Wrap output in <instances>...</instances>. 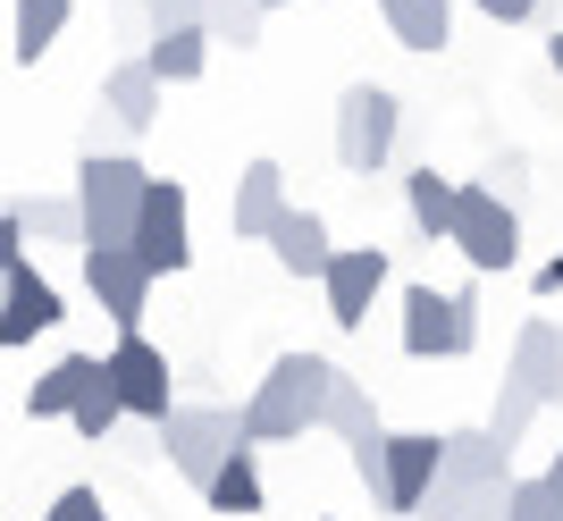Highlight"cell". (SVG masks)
Masks as SVG:
<instances>
[{
    "instance_id": "6da1fadb",
    "label": "cell",
    "mask_w": 563,
    "mask_h": 521,
    "mask_svg": "<svg viewBox=\"0 0 563 521\" xmlns=\"http://www.w3.org/2000/svg\"><path fill=\"white\" fill-rule=\"evenodd\" d=\"M329 387H336L329 354H278L269 379L235 403V412H244V446H295L303 429H320L329 421Z\"/></svg>"
},
{
    "instance_id": "7a4b0ae2",
    "label": "cell",
    "mask_w": 563,
    "mask_h": 521,
    "mask_svg": "<svg viewBox=\"0 0 563 521\" xmlns=\"http://www.w3.org/2000/svg\"><path fill=\"white\" fill-rule=\"evenodd\" d=\"M143 193H152V168L135 152H85L76 160V211H85V244H135Z\"/></svg>"
},
{
    "instance_id": "3957f363",
    "label": "cell",
    "mask_w": 563,
    "mask_h": 521,
    "mask_svg": "<svg viewBox=\"0 0 563 521\" xmlns=\"http://www.w3.org/2000/svg\"><path fill=\"white\" fill-rule=\"evenodd\" d=\"M479 345V295L471 286H404V354L454 362Z\"/></svg>"
},
{
    "instance_id": "277c9868",
    "label": "cell",
    "mask_w": 563,
    "mask_h": 521,
    "mask_svg": "<svg viewBox=\"0 0 563 521\" xmlns=\"http://www.w3.org/2000/svg\"><path fill=\"white\" fill-rule=\"evenodd\" d=\"M396 135H404V101L387 85H345V101H336V160H345V177H378Z\"/></svg>"
},
{
    "instance_id": "5b68a950",
    "label": "cell",
    "mask_w": 563,
    "mask_h": 521,
    "mask_svg": "<svg viewBox=\"0 0 563 521\" xmlns=\"http://www.w3.org/2000/svg\"><path fill=\"white\" fill-rule=\"evenodd\" d=\"M454 253L479 269V278H505L521 260V211L505 202L496 186H463V202H454Z\"/></svg>"
},
{
    "instance_id": "8992f818",
    "label": "cell",
    "mask_w": 563,
    "mask_h": 521,
    "mask_svg": "<svg viewBox=\"0 0 563 521\" xmlns=\"http://www.w3.org/2000/svg\"><path fill=\"white\" fill-rule=\"evenodd\" d=\"M161 446H168V463H177L194 488H211L219 463L244 446V412H228V403H177V412L161 421Z\"/></svg>"
},
{
    "instance_id": "52a82bcc",
    "label": "cell",
    "mask_w": 563,
    "mask_h": 521,
    "mask_svg": "<svg viewBox=\"0 0 563 521\" xmlns=\"http://www.w3.org/2000/svg\"><path fill=\"white\" fill-rule=\"evenodd\" d=\"M126 253L152 269V286L177 278V269L194 260V202H186V186H177V177H152L143 219H135V244H126Z\"/></svg>"
},
{
    "instance_id": "ba28073f",
    "label": "cell",
    "mask_w": 563,
    "mask_h": 521,
    "mask_svg": "<svg viewBox=\"0 0 563 521\" xmlns=\"http://www.w3.org/2000/svg\"><path fill=\"white\" fill-rule=\"evenodd\" d=\"M438 479H446V437H429V429H387V497H378V513L421 521L429 497H438Z\"/></svg>"
},
{
    "instance_id": "9c48e42d",
    "label": "cell",
    "mask_w": 563,
    "mask_h": 521,
    "mask_svg": "<svg viewBox=\"0 0 563 521\" xmlns=\"http://www.w3.org/2000/svg\"><path fill=\"white\" fill-rule=\"evenodd\" d=\"M110 387H118V403H126V421L161 429L168 412H177V396H168V354L152 336H118L110 345Z\"/></svg>"
},
{
    "instance_id": "30bf717a",
    "label": "cell",
    "mask_w": 563,
    "mask_h": 521,
    "mask_svg": "<svg viewBox=\"0 0 563 521\" xmlns=\"http://www.w3.org/2000/svg\"><path fill=\"white\" fill-rule=\"evenodd\" d=\"M85 286H93V303L118 320V336L143 329V303H152V269H143L126 244H85Z\"/></svg>"
},
{
    "instance_id": "8fae6325",
    "label": "cell",
    "mask_w": 563,
    "mask_h": 521,
    "mask_svg": "<svg viewBox=\"0 0 563 521\" xmlns=\"http://www.w3.org/2000/svg\"><path fill=\"white\" fill-rule=\"evenodd\" d=\"M329 320L336 329H362L371 320V303H378V286H387V244H336V260H329Z\"/></svg>"
},
{
    "instance_id": "7c38bea8",
    "label": "cell",
    "mask_w": 563,
    "mask_h": 521,
    "mask_svg": "<svg viewBox=\"0 0 563 521\" xmlns=\"http://www.w3.org/2000/svg\"><path fill=\"white\" fill-rule=\"evenodd\" d=\"M295 211L286 202V168L278 160H253L244 177H235V193H228V236L235 244H269V228Z\"/></svg>"
},
{
    "instance_id": "4fadbf2b",
    "label": "cell",
    "mask_w": 563,
    "mask_h": 521,
    "mask_svg": "<svg viewBox=\"0 0 563 521\" xmlns=\"http://www.w3.org/2000/svg\"><path fill=\"white\" fill-rule=\"evenodd\" d=\"M68 311H59V286L34 269V260H18L9 269V286H0V345H34L43 329H59Z\"/></svg>"
},
{
    "instance_id": "5bb4252c",
    "label": "cell",
    "mask_w": 563,
    "mask_h": 521,
    "mask_svg": "<svg viewBox=\"0 0 563 521\" xmlns=\"http://www.w3.org/2000/svg\"><path fill=\"white\" fill-rule=\"evenodd\" d=\"M505 379L530 387L547 412L563 403V329H555V320H521V329H514V362H505Z\"/></svg>"
},
{
    "instance_id": "9a60e30c",
    "label": "cell",
    "mask_w": 563,
    "mask_h": 521,
    "mask_svg": "<svg viewBox=\"0 0 563 521\" xmlns=\"http://www.w3.org/2000/svg\"><path fill=\"white\" fill-rule=\"evenodd\" d=\"M161 93H168V85L143 68V59H118V68L101 76V119H110L118 135H143V126L161 119Z\"/></svg>"
},
{
    "instance_id": "2e32d148",
    "label": "cell",
    "mask_w": 563,
    "mask_h": 521,
    "mask_svg": "<svg viewBox=\"0 0 563 521\" xmlns=\"http://www.w3.org/2000/svg\"><path fill=\"white\" fill-rule=\"evenodd\" d=\"M269 260H278L286 278H329V260H336L329 219L320 211H286L278 228H269Z\"/></svg>"
},
{
    "instance_id": "e0dca14e",
    "label": "cell",
    "mask_w": 563,
    "mask_h": 521,
    "mask_svg": "<svg viewBox=\"0 0 563 521\" xmlns=\"http://www.w3.org/2000/svg\"><path fill=\"white\" fill-rule=\"evenodd\" d=\"M446 479H471V488H514L521 472H514V446L479 421V429H454V437H446Z\"/></svg>"
},
{
    "instance_id": "ac0fdd59",
    "label": "cell",
    "mask_w": 563,
    "mask_h": 521,
    "mask_svg": "<svg viewBox=\"0 0 563 521\" xmlns=\"http://www.w3.org/2000/svg\"><path fill=\"white\" fill-rule=\"evenodd\" d=\"M93 387H101V354H59L43 379L25 387V412H34V421H59V412H76Z\"/></svg>"
},
{
    "instance_id": "d6986e66",
    "label": "cell",
    "mask_w": 563,
    "mask_h": 521,
    "mask_svg": "<svg viewBox=\"0 0 563 521\" xmlns=\"http://www.w3.org/2000/svg\"><path fill=\"white\" fill-rule=\"evenodd\" d=\"M202 505H211V513H228V521H244V513H261V505H269V479H261L253 446H235L228 463H219V479L202 488Z\"/></svg>"
},
{
    "instance_id": "ffe728a7",
    "label": "cell",
    "mask_w": 563,
    "mask_h": 521,
    "mask_svg": "<svg viewBox=\"0 0 563 521\" xmlns=\"http://www.w3.org/2000/svg\"><path fill=\"white\" fill-rule=\"evenodd\" d=\"M378 18L404 51H446L454 34V0H378Z\"/></svg>"
},
{
    "instance_id": "44dd1931",
    "label": "cell",
    "mask_w": 563,
    "mask_h": 521,
    "mask_svg": "<svg viewBox=\"0 0 563 521\" xmlns=\"http://www.w3.org/2000/svg\"><path fill=\"white\" fill-rule=\"evenodd\" d=\"M454 202H463V186L438 177V168H412V177H404V211H412V228H421L429 244L454 236Z\"/></svg>"
},
{
    "instance_id": "7402d4cb",
    "label": "cell",
    "mask_w": 563,
    "mask_h": 521,
    "mask_svg": "<svg viewBox=\"0 0 563 521\" xmlns=\"http://www.w3.org/2000/svg\"><path fill=\"white\" fill-rule=\"evenodd\" d=\"M76 0H18V25H9V51H18V68H34V59H51V43L68 34Z\"/></svg>"
},
{
    "instance_id": "603a6c76",
    "label": "cell",
    "mask_w": 563,
    "mask_h": 521,
    "mask_svg": "<svg viewBox=\"0 0 563 521\" xmlns=\"http://www.w3.org/2000/svg\"><path fill=\"white\" fill-rule=\"evenodd\" d=\"M143 68L161 76V85H194V76L211 68V34H202V25H177V34H152V51H143Z\"/></svg>"
},
{
    "instance_id": "cb8c5ba5",
    "label": "cell",
    "mask_w": 563,
    "mask_h": 521,
    "mask_svg": "<svg viewBox=\"0 0 563 521\" xmlns=\"http://www.w3.org/2000/svg\"><path fill=\"white\" fill-rule=\"evenodd\" d=\"M329 437H345V446H362V437H387V429H378V396L362 379H353V370H336V387H329Z\"/></svg>"
},
{
    "instance_id": "d4e9b609",
    "label": "cell",
    "mask_w": 563,
    "mask_h": 521,
    "mask_svg": "<svg viewBox=\"0 0 563 521\" xmlns=\"http://www.w3.org/2000/svg\"><path fill=\"white\" fill-rule=\"evenodd\" d=\"M18 219H25L34 244H76V253H85V211H76V193H25Z\"/></svg>"
},
{
    "instance_id": "484cf974",
    "label": "cell",
    "mask_w": 563,
    "mask_h": 521,
    "mask_svg": "<svg viewBox=\"0 0 563 521\" xmlns=\"http://www.w3.org/2000/svg\"><path fill=\"white\" fill-rule=\"evenodd\" d=\"M514 488H471V479H438V497H429V521H505Z\"/></svg>"
},
{
    "instance_id": "4316f807",
    "label": "cell",
    "mask_w": 563,
    "mask_h": 521,
    "mask_svg": "<svg viewBox=\"0 0 563 521\" xmlns=\"http://www.w3.org/2000/svg\"><path fill=\"white\" fill-rule=\"evenodd\" d=\"M261 18H269L261 0H202V34H211V43H235V51L261 43Z\"/></svg>"
},
{
    "instance_id": "83f0119b",
    "label": "cell",
    "mask_w": 563,
    "mask_h": 521,
    "mask_svg": "<svg viewBox=\"0 0 563 521\" xmlns=\"http://www.w3.org/2000/svg\"><path fill=\"white\" fill-rule=\"evenodd\" d=\"M547 403L530 396V387H514V379H496V403H488V429L496 437H505V446H521V437H530V421H539Z\"/></svg>"
},
{
    "instance_id": "f1b7e54d",
    "label": "cell",
    "mask_w": 563,
    "mask_h": 521,
    "mask_svg": "<svg viewBox=\"0 0 563 521\" xmlns=\"http://www.w3.org/2000/svg\"><path fill=\"white\" fill-rule=\"evenodd\" d=\"M68 421H76V437H110V429L126 421V403H118V387H110V362H101V387H93L85 403H76Z\"/></svg>"
},
{
    "instance_id": "f546056e",
    "label": "cell",
    "mask_w": 563,
    "mask_h": 521,
    "mask_svg": "<svg viewBox=\"0 0 563 521\" xmlns=\"http://www.w3.org/2000/svg\"><path fill=\"white\" fill-rule=\"evenodd\" d=\"M505 521H563V497L547 488V472H539V479H514V505H505Z\"/></svg>"
},
{
    "instance_id": "4dcf8cb0",
    "label": "cell",
    "mask_w": 563,
    "mask_h": 521,
    "mask_svg": "<svg viewBox=\"0 0 563 521\" xmlns=\"http://www.w3.org/2000/svg\"><path fill=\"white\" fill-rule=\"evenodd\" d=\"M345 463H353V479L371 488V505L387 497V437H362V446H345Z\"/></svg>"
},
{
    "instance_id": "1f68e13d",
    "label": "cell",
    "mask_w": 563,
    "mask_h": 521,
    "mask_svg": "<svg viewBox=\"0 0 563 521\" xmlns=\"http://www.w3.org/2000/svg\"><path fill=\"white\" fill-rule=\"evenodd\" d=\"M152 34H177V25H202V0H143Z\"/></svg>"
},
{
    "instance_id": "d6a6232c",
    "label": "cell",
    "mask_w": 563,
    "mask_h": 521,
    "mask_svg": "<svg viewBox=\"0 0 563 521\" xmlns=\"http://www.w3.org/2000/svg\"><path fill=\"white\" fill-rule=\"evenodd\" d=\"M43 521H110V513H101V497H93V488H59Z\"/></svg>"
},
{
    "instance_id": "836d02e7",
    "label": "cell",
    "mask_w": 563,
    "mask_h": 521,
    "mask_svg": "<svg viewBox=\"0 0 563 521\" xmlns=\"http://www.w3.org/2000/svg\"><path fill=\"white\" fill-rule=\"evenodd\" d=\"M25 260V219L18 211H0V286H9V269Z\"/></svg>"
},
{
    "instance_id": "e575fe53",
    "label": "cell",
    "mask_w": 563,
    "mask_h": 521,
    "mask_svg": "<svg viewBox=\"0 0 563 521\" xmlns=\"http://www.w3.org/2000/svg\"><path fill=\"white\" fill-rule=\"evenodd\" d=\"M471 9L496 18V25H530V18H539V0H471Z\"/></svg>"
},
{
    "instance_id": "d590c367",
    "label": "cell",
    "mask_w": 563,
    "mask_h": 521,
    "mask_svg": "<svg viewBox=\"0 0 563 521\" xmlns=\"http://www.w3.org/2000/svg\"><path fill=\"white\" fill-rule=\"evenodd\" d=\"M539 295H563V253H547V260H539Z\"/></svg>"
},
{
    "instance_id": "8d00e7d4",
    "label": "cell",
    "mask_w": 563,
    "mask_h": 521,
    "mask_svg": "<svg viewBox=\"0 0 563 521\" xmlns=\"http://www.w3.org/2000/svg\"><path fill=\"white\" fill-rule=\"evenodd\" d=\"M547 68H555V76H563V34H547Z\"/></svg>"
},
{
    "instance_id": "74e56055",
    "label": "cell",
    "mask_w": 563,
    "mask_h": 521,
    "mask_svg": "<svg viewBox=\"0 0 563 521\" xmlns=\"http://www.w3.org/2000/svg\"><path fill=\"white\" fill-rule=\"evenodd\" d=\"M547 488H555V497H563V446H555V463H547Z\"/></svg>"
},
{
    "instance_id": "f35d334b",
    "label": "cell",
    "mask_w": 563,
    "mask_h": 521,
    "mask_svg": "<svg viewBox=\"0 0 563 521\" xmlns=\"http://www.w3.org/2000/svg\"><path fill=\"white\" fill-rule=\"evenodd\" d=\"M261 9H286V0H261Z\"/></svg>"
},
{
    "instance_id": "ab89813d",
    "label": "cell",
    "mask_w": 563,
    "mask_h": 521,
    "mask_svg": "<svg viewBox=\"0 0 563 521\" xmlns=\"http://www.w3.org/2000/svg\"><path fill=\"white\" fill-rule=\"evenodd\" d=\"M421 521H429V513H421Z\"/></svg>"
}]
</instances>
